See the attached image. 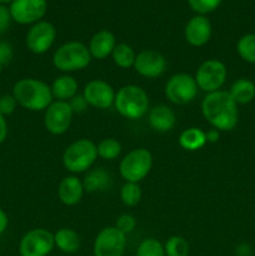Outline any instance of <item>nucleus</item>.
<instances>
[{"instance_id":"9","label":"nucleus","mask_w":255,"mask_h":256,"mask_svg":"<svg viewBox=\"0 0 255 256\" xmlns=\"http://www.w3.org/2000/svg\"><path fill=\"white\" fill-rule=\"evenodd\" d=\"M55 248L54 234L42 228L28 232L20 239V256H48Z\"/></svg>"},{"instance_id":"41","label":"nucleus","mask_w":255,"mask_h":256,"mask_svg":"<svg viewBox=\"0 0 255 256\" xmlns=\"http://www.w3.org/2000/svg\"><path fill=\"white\" fill-rule=\"evenodd\" d=\"M2 65H0V72H2Z\"/></svg>"},{"instance_id":"28","label":"nucleus","mask_w":255,"mask_h":256,"mask_svg":"<svg viewBox=\"0 0 255 256\" xmlns=\"http://www.w3.org/2000/svg\"><path fill=\"white\" fill-rule=\"evenodd\" d=\"M189 249V242L179 235L170 236L164 244L165 256H188Z\"/></svg>"},{"instance_id":"25","label":"nucleus","mask_w":255,"mask_h":256,"mask_svg":"<svg viewBox=\"0 0 255 256\" xmlns=\"http://www.w3.org/2000/svg\"><path fill=\"white\" fill-rule=\"evenodd\" d=\"M236 52L244 62L255 64V34H245L236 44Z\"/></svg>"},{"instance_id":"10","label":"nucleus","mask_w":255,"mask_h":256,"mask_svg":"<svg viewBox=\"0 0 255 256\" xmlns=\"http://www.w3.org/2000/svg\"><path fill=\"white\" fill-rule=\"evenodd\" d=\"M126 248V235L115 226L100 230L92 245L94 256H122Z\"/></svg>"},{"instance_id":"13","label":"nucleus","mask_w":255,"mask_h":256,"mask_svg":"<svg viewBox=\"0 0 255 256\" xmlns=\"http://www.w3.org/2000/svg\"><path fill=\"white\" fill-rule=\"evenodd\" d=\"M10 14L15 22L22 25L35 24L46 14V0H12L10 2Z\"/></svg>"},{"instance_id":"4","label":"nucleus","mask_w":255,"mask_h":256,"mask_svg":"<svg viewBox=\"0 0 255 256\" xmlns=\"http://www.w3.org/2000/svg\"><path fill=\"white\" fill-rule=\"evenodd\" d=\"M89 48L80 42H68L55 50L52 64L62 72H79L92 62Z\"/></svg>"},{"instance_id":"31","label":"nucleus","mask_w":255,"mask_h":256,"mask_svg":"<svg viewBox=\"0 0 255 256\" xmlns=\"http://www.w3.org/2000/svg\"><path fill=\"white\" fill-rule=\"evenodd\" d=\"M189 6L199 15L212 12L220 6L222 0H186Z\"/></svg>"},{"instance_id":"2","label":"nucleus","mask_w":255,"mask_h":256,"mask_svg":"<svg viewBox=\"0 0 255 256\" xmlns=\"http://www.w3.org/2000/svg\"><path fill=\"white\" fill-rule=\"evenodd\" d=\"M12 96L18 105L32 112L46 110L52 102V88L39 79L26 78L15 82L12 88Z\"/></svg>"},{"instance_id":"19","label":"nucleus","mask_w":255,"mask_h":256,"mask_svg":"<svg viewBox=\"0 0 255 256\" xmlns=\"http://www.w3.org/2000/svg\"><path fill=\"white\" fill-rule=\"evenodd\" d=\"M116 45L114 34L109 30H100L95 32L89 42V52L92 59L104 60L109 55H112Z\"/></svg>"},{"instance_id":"5","label":"nucleus","mask_w":255,"mask_h":256,"mask_svg":"<svg viewBox=\"0 0 255 256\" xmlns=\"http://www.w3.org/2000/svg\"><path fill=\"white\" fill-rule=\"evenodd\" d=\"M98 158V148L92 140L79 139L72 142L62 154V165L72 174L86 172Z\"/></svg>"},{"instance_id":"38","label":"nucleus","mask_w":255,"mask_h":256,"mask_svg":"<svg viewBox=\"0 0 255 256\" xmlns=\"http://www.w3.org/2000/svg\"><path fill=\"white\" fill-rule=\"evenodd\" d=\"M8 225H9V219H8L6 212L0 208V235L4 234L5 230L8 229Z\"/></svg>"},{"instance_id":"20","label":"nucleus","mask_w":255,"mask_h":256,"mask_svg":"<svg viewBox=\"0 0 255 256\" xmlns=\"http://www.w3.org/2000/svg\"><path fill=\"white\" fill-rule=\"evenodd\" d=\"M50 88H52V98L59 102H69L78 94L79 84L74 76L64 74L58 76Z\"/></svg>"},{"instance_id":"6","label":"nucleus","mask_w":255,"mask_h":256,"mask_svg":"<svg viewBox=\"0 0 255 256\" xmlns=\"http://www.w3.org/2000/svg\"><path fill=\"white\" fill-rule=\"evenodd\" d=\"M152 166V152L144 148L134 149L122 159L119 172L126 182H138L148 176Z\"/></svg>"},{"instance_id":"33","label":"nucleus","mask_w":255,"mask_h":256,"mask_svg":"<svg viewBox=\"0 0 255 256\" xmlns=\"http://www.w3.org/2000/svg\"><path fill=\"white\" fill-rule=\"evenodd\" d=\"M16 100L12 96V94H4L0 96V114L4 116L12 114L16 109Z\"/></svg>"},{"instance_id":"39","label":"nucleus","mask_w":255,"mask_h":256,"mask_svg":"<svg viewBox=\"0 0 255 256\" xmlns=\"http://www.w3.org/2000/svg\"><path fill=\"white\" fill-rule=\"evenodd\" d=\"M220 138V132L216 129H210L206 132V142H216Z\"/></svg>"},{"instance_id":"17","label":"nucleus","mask_w":255,"mask_h":256,"mask_svg":"<svg viewBox=\"0 0 255 256\" xmlns=\"http://www.w3.org/2000/svg\"><path fill=\"white\" fill-rule=\"evenodd\" d=\"M148 122L150 128L155 132H166L174 129L176 124V115L174 110L168 105H155L148 112Z\"/></svg>"},{"instance_id":"37","label":"nucleus","mask_w":255,"mask_h":256,"mask_svg":"<svg viewBox=\"0 0 255 256\" xmlns=\"http://www.w3.org/2000/svg\"><path fill=\"white\" fill-rule=\"evenodd\" d=\"M8 136V122L5 120V116L0 114V144L5 142Z\"/></svg>"},{"instance_id":"8","label":"nucleus","mask_w":255,"mask_h":256,"mask_svg":"<svg viewBox=\"0 0 255 256\" xmlns=\"http://www.w3.org/2000/svg\"><path fill=\"white\" fill-rule=\"evenodd\" d=\"M226 76L228 70L224 62L218 59H209L200 64L194 78L198 88L209 94L220 90Z\"/></svg>"},{"instance_id":"36","label":"nucleus","mask_w":255,"mask_h":256,"mask_svg":"<svg viewBox=\"0 0 255 256\" xmlns=\"http://www.w3.org/2000/svg\"><path fill=\"white\" fill-rule=\"evenodd\" d=\"M70 106H72V112H84L88 106V102H85L84 96L82 95H75L72 100L69 102Z\"/></svg>"},{"instance_id":"32","label":"nucleus","mask_w":255,"mask_h":256,"mask_svg":"<svg viewBox=\"0 0 255 256\" xmlns=\"http://www.w3.org/2000/svg\"><path fill=\"white\" fill-rule=\"evenodd\" d=\"M135 226H136V219L132 214H124L119 216L116 220V224H115V228L124 232L125 235L130 234L135 229Z\"/></svg>"},{"instance_id":"42","label":"nucleus","mask_w":255,"mask_h":256,"mask_svg":"<svg viewBox=\"0 0 255 256\" xmlns=\"http://www.w3.org/2000/svg\"><path fill=\"white\" fill-rule=\"evenodd\" d=\"M245 256H250V255H245Z\"/></svg>"},{"instance_id":"12","label":"nucleus","mask_w":255,"mask_h":256,"mask_svg":"<svg viewBox=\"0 0 255 256\" xmlns=\"http://www.w3.org/2000/svg\"><path fill=\"white\" fill-rule=\"evenodd\" d=\"M56 39V29L49 22H38L32 24L28 32L25 42L26 48L32 54H45L54 44Z\"/></svg>"},{"instance_id":"23","label":"nucleus","mask_w":255,"mask_h":256,"mask_svg":"<svg viewBox=\"0 0 255 256\" xmlns=\"http://www.w3.org/2000/svg\"><path fill=\"white\" fill-rule=\"evenodd\" d=\"M206 142V132H202L199 128L185 129L179 136V145L188 152L202 149Z\"/></svg>"},{"instance_id":"22","label":"nucleus","mask_w":255,"mask_h":256,"mask_svg":"<svg viewBox=\"0 0 255 256\" xmlns=\"http://www.w3.org/2000/svg\"><path fill=\"white\" fill-rule=\"evenodd\" d=\"M229 94L238 105L249 104L255 98V84L246 78H240L232 82Z\"/></svg>"},{"instance_id":"7","label":"nucleus","mask_w":255,"mask_h":256,"mask_svg":"<svg viewBox=\"0 0 255 256\" xmlns=\"http://www.w3.org/2000/svg\"><path fill=\"white\" fill-rule=\"evenodd\" d=\"M198 88L195 78L185 72H178L165 84V96L169 102L176 105H185L192 102L198 95Z\"/></svg>"},{"instance_id":"11","label":"nucleus","mask_w":255,"mask_h":256,"mask_svg":"<svg viewBox=\"0 0 255 256\" xmlns=\"http://www.w3.org/2000/svg\"><path fill=\"white\" fill-rule=\"evenodd\" d=\"M72 112L69 102H52L44 114L45 129L52 135H62L69 130L72 125Z\"/></svg>"},{"instance_id":"15","label":"nucleus","mask_w":255,"mask_h":256,"mask_svg":"<svg viewBox=\"0 0 255 256\" xmlns=\"http://www.w3.org/2000/svg\"><path fill=\"white\" fill-rule=\"evenodd\" d=\"M168 66L166 59L162 54L155 50H142L136 54L134 62V69L142 76L148 79H155L162 76Z\"/></svg>"},{"instance_id":"21","label":"nucleus","mask_w":255,"mask_h":256,"mask_svg":"<svg viewBox=\"0 0 255 256\" xmlns=\"http://www.w3.org/2000/svg\"><path fill=\"white\" fill-rule=\"evenodd\" d=\"M55 246L65 254H74L80 249V235L70 228H62L54 234Z\"/></svg>"},{"instance_id":"14","label":"nucleus","mask_w":255,"mask_h":256,"mask_svg":"<svg viewBox=\"0 0 255 256\" xmlns=\"http://www.w3.org/2000/svg\"><path fill=\"white\" fill-rule=\"evenodd\" d=\"M115 94L112 85L100 79L90 80L82 90V96L88 105L96 109H108L114 105Z\"/></svg>"},{"instance_id":"1","label":"nucleus","mask_w":255,"mask_h":256,"mask_svg":"<svg viewBox=\"0 0 255 256\" xmlns=\"http://www.w3.org/2000/svg\"><path fill=\"white\" fill-rule=\"evenodd\" d=\"M204 119L219 132H230L239 122L238 104L230 96L229 92L218 90L205 95L202 102Z\"/></svg>"},{"instance_id":"16","label":"nucleus","mask_w":255,"mask_h":256,"mask_svg":"<svg viewBox=\"0 0 255 256\" xmlns=\"http://www.w3.org/2000/svg\"><path fill=\"white\" fill-rule=\"evenodd\" d=\"M184 36L192 46H204L212 38V22L205 15H195L185 25Z\"/></svg>"},{"instance_id":"35","label":"nucleus","mask_w":255,"mask_h":256,"mask_svg":"<svg viewBox=\"0 0 255 256\" xmlns=\"http://www.w3.org/2000/svg\"><path fill=\"white\" fill-rule=\"evenodd\" d=\"M12 14H10L9 8L0 4V34H4L12 24Z\"/></svg>"},{"instance_id":"30","label":"nucleus","mask_w":255,"mask_h":256,"mask_svg":"<svg viewBox=\"0 0 255 256\" xmlns=\"http://www.w3.org/2000/svg\"><path fill=\"white\" fill-rule=\"evenodd\" d=\"M135 256H165L164 245L154 238L144 239L138 246Z\"/></svg>"},{"instance_id":"24","label":"nucleus","mask_w":255,"mask_h":256,"mask_svg":"<svg viewBox=\"0 0 255 256\" xmlns=\"http://www.w3.org/2000/svg\"><path fill=\"white\" fill-rule=\"evenodd\" d=\"M112 56V62L116 66L122 68V69H129V68L134 66L136 54L130 45L125 44V42H119L115 45Z\"/></svg>"},{"instance_id":"29","label":"nucleus","mask_w":255,"mask_h":256,"mask_svg":"<svg viewBox=\"0 0 255 256\" xmlns=\"http://www.w3.org/2000/svg\"><path fill=\"white\" fill-rule=\"evenodd\" d=\"M120 199L125 206H136L142 199V189L138 182H125L120 189Z\"/></svg>"},{"instance_id":"40","label":"nucleus","mask_w":255,"mask_h":256,"mask_svg":"<svg viewBox=\"0 0 255 256\" xmlns=\"http://www.w3.org/2000/svg\"><path fill=\"white\" fill-rule=\"evenodd\" d=\"M12 0H0V4H8V2H12Z\"/></svg>"},{"instance_id":"27","label":"nucleus","mask_w":255,"mask_h":256,"mask_svg":"<svg viewBox=\"0 0 255 256\" xmlns=\"http://www.w3.org/2000/svg\"><path fill=\"white\" fill-rule=\"evenodd\" d=\"M98 148V156H100L104 160H115L120 154H122V144L116 139L108 138L102 139Z\"/></svg>"},{"instance_id":"34","label":"nucleus","mask_w":255,"mask_h":256,"mask_svg":"<svg viewBox=\"0 0 255 256\" xmlns=\"http://www.w3.org/2000/svg\"><path fill=\"white\" fill-rule=\"evenodd\" d=\"M12 55H14V50L10 42H0V65L4 66L9 64L12 59Z\"/></svg>"},{"instance_id":"3","label":"nucleus","mask_w":255,"mask_h":256,"mask_svg":"<svg viewBox=\"0 0 255 256\" xmlns=\"http://www.w3.org/2000/svg\"><path fill=\"white\" fill-rule=\"evenodd\" d=\"M114 106L122 116L136 120L144 116L149 110V96L138 85H125L115 94Z\"/></svg>"},{"instance_id":"18","label":"nucleus","mask_w":255,"mask_h":256,"mask_svg":"<svg viewBox=\"0 0 255 256\" xmlns=\"http://www.w3.org/2000/svg\"><path fill=\"white\" fill-rule=\"evenodd\" d=\"M82 195H84V185L82 180L74 175L65 176L58 186V196L60 202L66 206H74L79 204L80 200L82 199Z\"/></svg>"},{"instance_id":"26","label":"nucleus","mask_w":255,"mask_h":256,"mask_svg":"<svg viewBox=\"0 0 255 256\" xmlns=\"http://www.w3.org/2000/svg\"><path fill=\"white\" fill-rule=\"evenodd\" d=\"M108 184H109V175L102 169L89 172L85 176L84 182H82L84 190H86L89 192H98V190L105 189Z\"/></svg>"}]
</instances>
